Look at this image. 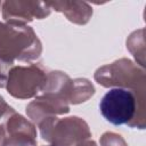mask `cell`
Wrapping results in <instances>:
<instances>
[{
    "instance_id": "1",
    "label": "cell",
    "mask_w": 146,
    "mask_h": 146,
    "mask_svg": "<svg viewBox=\"0 0 146 146\" xmlns=\"http://www.w3.org/2000/svg\"><path fill=\"white\" fill-rule=\"evenodd\" d=\"M99 110L103 117L114 125L128 123L136 112L135 95L125 88H112L102 97Z\"/></svg>"
}]
</instances>
